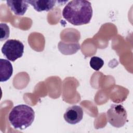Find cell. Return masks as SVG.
I'll return each mask as SVG.
<instances>
[{
	"instance_id": "cell-9",
	"label": "cell",
	"mask_w": 133,
	"mask_h": 133,
	"mask_svg": "<svg viewBox=\"0 0 133 133\" xmlns=\"http://www.w3.org/2000/svg\"><path fill=\"white\" fill-rule=\"evenodd\" d=\"M90 65L95 71H99L103 65L104 61L100 57L94 56L90 60Z\"/></svg>"
},
{
	"instance_id": "cell-6",
	"label": "cell",
	"mask_w": 133,
	"mask_h": 133,
	"mask_svg": "<svg viewBox=\"0 0 133 133\" xmlns=\"http://www.w3.org/2000/svg\"><path fill=\"white\" fill-rule=\"evenodd\" d=\"M26 3L32 6L37 11H49L55 6L57 2L56 1L51 0H28Z\"/></svg>"
},
{
	"instance_id": "cell-5",
	"label": "cell",
	"mask_w": 133,
	"mask_h": 133,
	"mask_svg": "<svg viewBox=\"0 0 133 133\" xmlns=\"http://www.w3.org/2000/svg\"><path fill=\"white\" fill-rule=\"evenodd\" d=\"M82 108L77 105L69 107L63 115L65 121L70 124H76L81 122L83 117Z\"/></svg>"
},
{
	"instance_id": "cell-8",
	"label": "cell",
	"mask_w": 133,
	"mask_h": 133,
	"mask_svg": "<svg viewBox=\"0 0 133 133\" xmlns=\"http://www.w3.org/2000/svg\"><path fill=\"white\" fill-rule=\"evenodd\" d=\"M13 68L9 61L6 59H0V81L6 82L11 76Z\"/></svg>"
},
{
	"instance_id": "cell-4",
	"label": "cell",
	"mask_w": 133,
	"mask_h": 133,
	"mask_svg": "<svg viewBox=\"0 0 133 133\" xmlns=\"http://www.w3.org/2000/svg\"><path fill=\"white\" fill-rule=\"evenodd\" d=\"M2 52L8 60L14 62L22 56L24 45L19 40L8 39L3 45Z\"/></svg>"
},
{
	"instance_id": "cell-2",
	"label": "cell",
	"mask_w": 133,
	"mask_h": 133,
	"mask_svg": "<svg viewBox=\"0 0 133 133\" xmlns=\"http://www.w3.org/2000/svg\"><path fill=\"white\" fill-rule=\"evenodd\" d=\"M34 117L35 112L31 107L20 104L11 109L8 115V120L15 129L23 130L32 124Z\"/></svg>"
},
{
	"instance_id": "cell-1",
	"label": "cell",
	"mask_w": 133,
	"mask_h": 133,
	"mask_svg": "<svg viewBox=\"0 0 133 133\" xmlns=\"http://www.w3.org/2000/svg\"><path fill=\"white\" fill-rule=\"evenodd\" d=\"M62 14L69 22L74 25H81L90 22L92 16V8L89 1L74 0L65 5Z\"/></svg>"
},
{
	"instance_id": "cell-7",
	"label": "cell",
	"mask_w": 133,
	"mask_h": 133,
	"mask_svg": "<svg viewBox=\"0 0 133 133\" xmlns=\"http://www.w3.org/2000/svg\"><path fill=\"white\" fill-rule=\"evenodd\" d=\"M6 3L10 10L18 16H23L29 7V4L26 1L8 0L6 1Z\"/></svg>"
},
{
	"instance_id": "cell-3",
	"label": "cell",
	"mask_w": 133,
	"mask_h": 133,
	"mask_svg": "<svg viewBox=\"0 0 133 133\" xmlns=\"http://www.w3.org/2000/svg\"><path fill=\"white\" fill-rule=\"evenodd\" d=\"M107 116L108 122L116 128L123 127L127 122V112L121 104H112L107 111Z\"/></svg>"
},
{
	"instance_id": "cell-10",
	"label": "cell",
	"mask_w": 133,
	"mask_h": 133,
	"mask_svg": "<svg viewBox=\"0 0 133 133\" xmlns=\"http://www.w3.org/2000/svg\"><path fill=\"white\" fill-rule=\"evenodd\" d=\"M1 28V41L7 39L9 36V28L6 23H1L0 24Z\"/></svg>"
}]
</instances>
